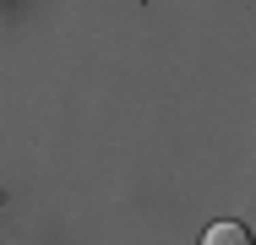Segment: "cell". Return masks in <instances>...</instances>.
I'll use <instances>...</instances> for the list:
<instances>
[{"label": "cell", "mask_w": 256, "mask_h": 245, "mask_svg": "<svg viewBox=\"0 0 256 245\" xmlns=\"http://www.w3.org/2000/svg\"><path fill=\"white\" fill-rule=\"evenodd\" d=\"M202 245H256V240H251V229H246V224L224 218V224H212V229L202 234Z\"/></svg>", "instance_id": "6da1fadb"}]
</instances>
